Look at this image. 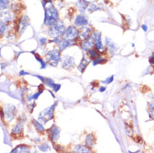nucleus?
Wrapping results in <instances>:
<instances>
[{"label":"nucleus","mask_w":154,"mask_h":153,"mask_svg":"<svg viewBox=\"0 0 154 153\" xmlns=\"http://www.w3.org/2000/svg\"><path fill=\"white\" fill-rule=\"evenodd\" d=\"M7 28H8V25L7 23H4L3 21H0V36L4 35L6 31H7Z\"/></svg>","instance_id":"obj_24"},{"label":"nucleus","mask_w":154,"mask_h":153,"mask_svg":"<svg viewBox=\"0 0 154 153\" xmlns=\"http://www.w3.org/2000/svg\"><path fill=\"white\" fill-rule=\"evenodd\" d=\"M43 90H39V91L38 92V93H35V95H33V96H31L30 98H29L28 99V100H31V99H37L38 98V96H40L41 95V93H42Z\"/></svg>","instance_id":"obj_32"},{"label":"nucleus","mask_w":154,"mask_h":153,"mask_svg":"<svg viewBox=\"0 0 154 153\" xmlns=\"http://www.w3.org/2000/svg\"><path fill=\"white\" fill-rule=\"evenodd\" d=\"M74 151L75 152H79V153H86V152H91V149L86 147L85 145H78L75 147L74 149Z\"/></svg>","instance_id":"obj_15"},{"label":"nucleus","mask_w":154,"mask_h":153,"mask_svg":"<svg viewBox=\"0 0 154 153\" xmlns=\"http://www.w3.org/2000/svg\"><path fill=\"white\" fill-rule=\"evenodd\" d=\"M92 37L94 38V43H95V45H96V49L99 52H103L105 50L104 46H103V44H102V41H101V35H100V32H94L92 35Z\"/></svg>","instance_id":"obj_8"},{"label":"nucleus","mask_w":154,"mask_h":153,"mask_svg":"<svg viewBox=\"0 0 154 153\" xmlns=\"http://www.w3.org/2000/svg\"><path fill=\"white\" fill-rule=\"evenodd\" d=\"M100 8L96 4H89L88 7H87V10H88L89 13H93V12L97 11V10H100Z\"/></svg>","instance_id":"obj_21"},{"label":"nucleus","mask_w":154,"mask_h":153,"mask_svg":"<svg viewBox=\"0 0 154 153\" xmlns=\"http://www.w3.org/2000/svg\"><path fill=\"white\" fill-rule=\"evenodd\" d=\"M14 19V14L10 10L4 9L3 11H0V21H3L7 23L12 22Z\"/></svg>","instance_id":"obj_9"},{"label":"nucleus","mask_w":154,"mask_h":153,"mask_svg":"<svg viewBox=\"0 0 154 153\" xmlns=\"http://www.w3.org/2000/svg\"><path fill=\"white\" fill-rule=\"evenodd\" d=\"M43 7L45 8V25L50 26L59 20V11L54 6L52 0H44L42 2Z\"/></svg>","instance_id":"obj_1"},{"label":"nucleus","mask_w":154,"mask_h":153,"mask_svg":"<svg viewBox=\"0 0 154 153\" xmlns=\"http://www.w3.org/2000/svg\"><path fill=\"white\" fill-rule=\"evenodd\" d=\"M75 65V60L73 57L69 56V55H65L61 59V65L64 69H73V67Z\"/></svg>","instance_id":"obj_7"},{"label":"nucleus","mask_w":154,"mask_h":153,"mask_svg":"<svg viewBox=\"0 0 154 153\" xmlns=\"http://www.w3.org/2000/svg\"><path fill=\"white\" fill-rule=\"evenodd\" d=\"M56 104L57 103L55 102V103H54V105L50 106V107H48L47 109H45V111H43L42 112H40V114L38 115V119L44 123H46L48 121H50V119L53 118V116H54V108H55Z\"/></svg>","instance_id":"obj_4"},{"label":"nucleus","mask_w":154,"mask_h":153,"mask_svg":"<svg viewBox=\"0 0 154 153\" xmlns=\"http://www.w3.org/2000/svg\"><path fill=\"white\" fill-rule=\"evenodd\" d=\"M23 123L21 121H19V123L17 124V126L13 129V131H12V134L13 135H19V133H21L22 132V130H23Z\"/></svg>","instance_id":"obj_17"},{"label":"nucleus","mask_w":154,"mask_h":153,"mask_svg":"<svg viewBox=\"0 0 154 153\" xmlns=\"http://www.w3.org/2000/svg\"><path fill=\"white\" fill-rule=\"evenodd\" d=\"M90 33H91V29H90V28H86L85 30L81 33V35H80V37H81V38H83V39H85V38H87L88 37H90Z\"/></svg>","instance_id":"obj_25"},{"label":"nucleus","mask_w":154,"mask_h":153,"mask_svg":"<svg viewBox=\"0 0 154 153\" xmlns=\"http://www.w3.org/2000/svg\"><path fill=\"white\" fill-rule=\"evenodd\" d=\"M106 62V60H105L104 58H100L98 57L95 59L93 60V65H100V64H104Z\"/></svg>","instance_id":"obj_27"},{"label":"nucleus","mask_w":154,"mask_h":153,"mask_svg":"<svg viewBox=\"0 0 154 153\" xmlns=\"http://www.w3.org/2000/svg\"><path fill=\"white\" fill-rule=\"evenodd\" d=\"M42 82H44V83L45 84H47V85L50 86L51 88H53L54 85L55 84V83H54V81H52V80H50V79H49V78H44V80H43Z\"/></svg>","instance_id":"obj_30"},{"label":"nucleus","mask_w":154,"mask_h":153,"mask_svg":"<svg viewBox=\"0 0 154 153\" xmlns=\"http://www.w3.org/2000/svg\"><path fill=\"white\" fill-rule=\"evenodd\" d=\"M20 75H28V73L24 72V71H21V72H20Z\"/></svg>","instance_id":"obj_39"},{"label":"nucleus","mask_w":154,"mask_h":153,"mask_svg":"<svg viewBox=\"0 0 154 153\" xmlns=\"http://www.w3.org/2000/svg\"><path fill=\"white\" fill-rule=\"evenodd\" d=\"M89 55L90 58H92V59H96V58L100 57L99 55V51H97L96 50H89Z\"/></svg>","instance_id":"obj_26"},{"label":"nucleus","mask_w":154,"mask_h":153,"mask_svg":"<svg viewBox=\"0 0 154 153\" xmlns=\"http://www.w3.org/2000/svg\"><path fill=\"white\" fill-rule=\"evenodd\" d=\"M46 41H47L46 38H42L41 39H40V44H41V45H45V44H46Z\"/></svg>","instance_id":"obj_35"},{"label":"nucleus","mask_w":154,"mask_h":153,"mask_svg":"<svg viewBox=\"0 0 154 153\" xmlns=\"http://www.w3.org/2000/svg\"><path fill=\"white\" fill-rule=\"evenodd\" d=\"M9 6V0H0V11L7 9Z\"/></svg>","instance_id":"obj_22"},{"label":"nucleus","mask_w":154,"mask_h":153,"mask_svg":"<svg viewBox=\"0 0 154 153\" xmlns=\"http://www.w3.org/2000/svg\"><path fill=\"white\" fill-rule=\"evenodd\" d=\"M94 45H95V43H94V38L92 36H90L87 38H85L81 44V49L85 51H89Z\"/></svg>","instance_id":"obj_12"},{"label":"nucleus","mask_w":154,"mask_h":153,"mask_svg":"<svg viewBox=\"0 0 154 153\" xmlns=\"http://www.w3.org/2000/svg\"><path fill=\"white\" fill-rule=\"evenodd\" d=\"M88 64H89L88 60H87L85 58H83V59H82V60L81 61V63H80L79 66H78V69H79V70H80V72H81V73L84 72V71H85V68L87 67Z\"/></svg>","instance_id":"obj_18"},{"label":"nucleus","mask_w":154,"mask_h":153,"mask_svg":"<svg viewBox=\"0 0 154 153\" xmlns=\"http://www.w3.org/2000/svg\"><path fill=\"white\" fill-rule=\"evenodd\" d=\"M79 35V31L74 26H70L68 29H66L64 35H63V38L67 39V40H75Z\"/></svg>","instance_id":"obj_6"},{"label":"nucleus","mask_w":154,"mask_h":153,"mask_svg":"<svg viewBox=\"0 0 154 153\" xmlns=\"http://www.w3.org/2000/svg\"><path fill=\"white\" fill-rule=\"evenodd\" d=\"M32 53L35 54V59H36V60H37L39 62V63H40V65H41V69H45V68L46 67V64H45V62L44 61V60H43L41 58H39V56H38V54H35V52H32Z\"/></svg>","instance_id":"obj_29"},{"label":"nucleus","mask_w":154,"mask_h":153,"mask_svg":"<svg viewBox=\"0 0 154 153\" xmlns=\"http://www.w3.org/2000/svg\"><path fill=\"white\" fill-rule=\"evenodd\" d=\"M95 143H96V138L94 137V136L93 135H88L87 137H86V140H85L86 145L91 147V146L95 145Z\"/></svg>","instance_id":"obj_19"},{"label":"nucleus","mask_w":154,"mask_h":153,"mask_svg":"<svg viewBox=\"0 0 154 153\" xmlns=\"http://www.w3.org/2000/svg\"><path fill=\"white\" fill-rule=\"evenodd\" d=\"M106 44L108 47V49L110 51H115V50L116 49V47L115 44L114 43H112V41L109 38H106Z\"/></svg>","instance_id":"obj_20"},{"label":"nucleus","mask_w":154,"mask_h":153,"mask_svg":"<svg viewBox=\"0 0 154 153\" xmlns=\"http://www.w3.org/2000/svg\"><path fill=\"white\" fill-rule=\"evenodd\" d=\"M49 136L53 143H55L57 142L59 136H60V129L55 125H53L50 127V129L49 130Z\"/></svg>","instance_id":"obj_11"},{"label":"nucleus","mask_w":154,"mask_h":153,"mask_svg":"<svg viewBox=\"0 0 154 153\" xmlns=\"http://www.w3.org/2000/svg\"><path fill=\"white\" fill-rule=\"evenodd\" d=\"M30 151V149L26 146V145H19V146H17L16 148L12 151V152H29Z\"/></svg>","instance_id":"obj_16"},{"label":"nucleus","mask_w":154,"mask_h":153,"mask_svg":"<svg viewBox=\"0 0 154 153\" xmlns=\"http://www.w3.org/2000/svg\"><path fill=\"white\" fill-rule=\"evenodd\" d=\"M38 149L40 150L41 151L46 152V151H49L50 150V146L48 144H46V143H45V144L38 145Z\"/></svg>","instance_id":"obj_28"},{"label":"nucleus","mask_w":154,"mask_h":153,"mask_svg":"<svg viewBox=\"0 0 154 153\" xmlns=\"http://www.w3.org/2000/svg\"><path fill=\"white\" fill-rule=\"evenodd\" d=\"M106 90V87H101V88H100V92H103Z\"/></svg>","instance_id":"obj_38"},{"label":"nucleus","mask_w":154,"mask_h":153,"mask_svg":"<svg viewBox=\"0 0 154 153\" xmlns=\"http://www.w3.org/2000/svg\"><path fill=\"white\" fill-rule=\"evenodd\" d=\"M113 80H114V76H113V75H112V76L108 77L106 81H102V83H103V84H111L112 81H113Z\"/></svg>","instance_id":"obj_33"},{"label":"nucleus","mask_w":154,"mask_h":153,"mask_svg":"<svg viewBox=\"0 0 154 153\" xmlns=\"http://www.w3.org/2000/svg\"><path fill=\"white\" fill-rule=\"evenodd\" d=\"M29 24V19L27 16H22L21 19H19V24H18V30L19 35H22L26 30V29Z\"/></svg>","instance_id":"obj_10"},{"label":"nucleus","mask_w":154,"mask_h":153,"mask_svg":"<svg viewBox=\"0 0 154 153\" xmlns=\"http://www.w3.org/2000/svg\"><path fill=\"white\" fill-rule=\"evenodd\" d=\"M89 23V20L87 17L84 14H79L75 17V24L78 27H81L84 25H87Z\"/></svg>","instance_id":"obj_13"},{"label":"nucleus","mask_w":154,"mask_h":153,"mask_svg":"<svg viewBox=\"0 0 154 153\" xmlns=\"http://www.w3.org/2000/svg\"><path fill=\"white\" fill-rule=\"evenodd\" d=\"M143 29L144 31L147 30V26H146V25H145V24H143Z\"/></svg>","instance_id":"obj_37"},{"label":"nucleus","mask_w":154,"mask_h":153,"mask_svg":"<svg viewBox=\"0 0 154 153\" xmlns=\"http://www.w3.org/2000/svg\"><path fill=\"white\" fill-rule=\"evenodd\" d=\"M89 4L90 3H89L88 1H86V0H79L76 4L77 8L79 9V11L81 12V13H84L87 9Z\"/></svg>","instance_id":"obj_14"},{"label":"nucleus","mask_w":154,"mask_h":153,"mask_svg":"<svg viewBox=\"0 0 154 153\" xmlns=\"http://www.w3.org/2000/svg\"><path fill=\"white\" fill-rule=\"evenodd\" d=\"M33 123H34L35 128L37 129L38 131H39V132H44V131H45V127L43 126L42 124H40V123L38 122V121H37L36 120H35V119L33 120Z\"/></svg>","instance_id":"obj_23"},{"label":"nucleus","mask_w":154,"mask_h":153,"mask_svg":"<svg viewBox=\"0 0 154 153\" xmlns=\"http://www.w3.org/2000/svg\"><path fill=\"white\" fill-rule=\"evenodd\" d=\"M60 87H61V85H60V84H55L54 85V87H53V90H54V91H55V92H57V91H59V90H60Z\"/></svg>","instance_id":"obj_34"},{"label":"nucleus","mask_w":154,"mask_h":153,"mask_svg":"<svg viewBox=\"0 0 154 153\" xmlns=\"http://www.w3.org/2000/svg\"><path fill=\"white\" fill-rule=\"evenodd\" d=\"M46 60L48 63L52 66H56L60 60H61L60 57V50H50L46 54Z\"/></svg>","instance_id":"obj_3"},{"label":"nucleus","mask_w":154,"mask_h":153,"mask_svg":"<svg viewBox=\"0 0 154 153\" xmlns=\"http://www.w3.org/2000/svg\"><path fill=\"white\" fill-rule=\"evenodd\" d=\"M148 112H149V115H150L151 118L154 119V102H151L149 104V110H148Z\"/></svg>","instance_id":"obj_31"},{"label":"nucleus","mask_w":154,"mask_h":153,"mask_svg":"<svg viewBox=\"0 0 154 153\" xmlns=\"http://www.w3.org/2000/svg\"><path fill=\"white\" fill-rule=\"evenodd\" d=\"M150 63L154 65V52L152 53V56L150 58Z\"/></svg>","instance_id":"obj_36"},{"label":"nucleus","mask_w":154,"mask_h":153,"mask_svg":"<svg viewBox=\"0 0 154 153\" xmlns=\"http://www.w3.org/2000/svg\"><path fill=\"white\" fill-rule=\"evenodd\" d=\"M66 30V28L65 23H63L62 21L58 20L56 23L50 25V29H49V35L54 38H60V36L64 35Z\"/></svg>","instance_id":"obj_2"},{"label":"nucleus","mask_w":154,"mask_h":153,"mask_svg":"<svg viewBox=\"0 0 154 153\" xmlns=\"http://www.w3.org/2000/svg\"><path fill=\"white\" fill-rule=\"evenodd\" d=\"M4 111V118L7 121H11L13 119L15 118L16 115V109L14 106L12 105H7L3 109Z\"/></svg>","instance_id":"obj_5"}]
</instances>
